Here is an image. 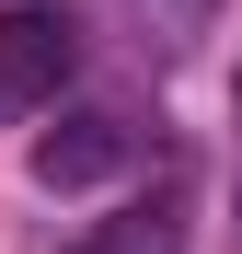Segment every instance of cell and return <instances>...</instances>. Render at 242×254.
Returning <instances> with one entry per match:
<instances>
[{
  "label": "cell",
  "mask_w": 242,
  "mask_h": 254,
  "mask_svg": "<svg viewBox=\"0 0 242 254\" xmlns=\"http://www.w3.org/2000/svg\"><path fill=\"white\" fill-rule=\"evenodd\" d=\"M127 174V116H58L47 139H35V185L69 196V185H104Z\"/></svg>",
  "instance_id": "cell-2"
},
{
  "label": "cell",
  "mask_w": 242,
  "mask_h": 254,
  "mask_svg": "<svg viewBox=\"0 0 242 254\" xmlns=\"http://www.w3.org/2000/svg\"><path fill=\"white\" fill-rule=\"evenodd\" d=\"M69 58H81V23L12 0V12H0V116H47L58 81H69Z\"/></svg>",
  "instance_id": "cell-1"
},
{
  "label": "cell",
  "mask_w": 242,
  "mask_h": 254,
  "mask_svg": "<svg viewBox=\"0 0 242 254\" xmlns=\"http://www.w3.org/2000/svg\"><path fill=\"white\" fill-rule=\"evenodd\" d=\"M231 93H242V81H231Z\"/></svg>",
  "instance_id": "cell-4"
},
{
  "label": "cell",
  "mask_w": 242,
  "mask_h": 254,
  "mask_svg": "<svg viewBox=\"0 0 242 254\" xmlns=\"http://www.w3.org/2000/svg\"><path fill=\"white\" fill-rule=\"evenodd\" d=\"M69 254H185V220H173V208H127V220L81 231Z\"/></svg>",
  "instance_id": "cell-3"
}]
</instances>
